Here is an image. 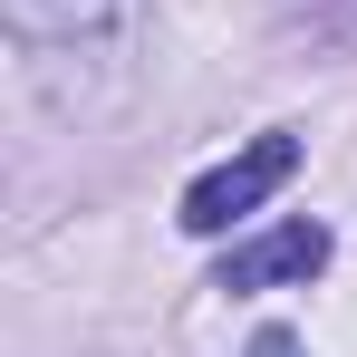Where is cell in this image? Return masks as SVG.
Segmentation results:
<instances>
[{"mask_svg": "<svg viewBox=\"0 0 357 357\" xmlns=\"http://www.w3.org/2000/svg\"><path fill=\"white\" fill-rule=\"evenodd\" d=\"M290 174H299V135H261V145H241L232 165H213V174L183 193V213H174V222L213 241V232H232L241 213H261V203H271Z\"/></svg>", "mask_w": 357, "mask_h": 357, "instance_id": "cell-1", "label": "cell"}, {"mask_svg": "<svg viewBox=\"0 0 357 357\" xmlns=\"http://www.w3.org/2000/svg\"><path fill=\"white\" fill-rule=\"evenodd\" d=\"M328 271V222H280V232H261V241H241L232 261L213 271V290H280V280H319Z\"/></svg>", "mask_w": 357, "mask_h": 357, "instance_id": "cell-2", "label": "cell"}, {"mask_svg": "<svg viewBox=\"0 0 357 357\" xmlns=\"http://www.w3.org/2000/svg\"><path fill=\"white\" fill-rule=\"evenodd\" d=\"M0 10H10L20 39H77V29H97L116 0H0Z\"/></svg>", "mask_w": 357, "mask_h": 357, "instance_id": "cell-3", "label": "cell"}, {"mask_svg": "<svg viewBox=\"0 0 357 357\" xmlns=\"http://www.w3.org/2000/svg\"><path fill=\"white\" fill-rule=\"evenodd\" d=\"M251 357H299V338H290V328H261V338H251Z\"/></svg>", "mask_w": 357, "mask_h": 357, "instance_id": "cell-4", "label": "cell"}]
</instances>
